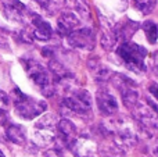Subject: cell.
Listing matches in <instances>:
<instances>
[{
  "label": "cell",
  "instance_id": "cell-1",
  "mask_svg": "<svg viewBox=\"0 0 158 157\" xmlns=\"http://www.w3.org/2000/svg\"><path fill=\"white\" fill-rule=\"evenodd\" d=\"M133 117L136 120L139 128L148 136L157 135L158 134V107L153 100H147V102H139L136 103L133 108Z\"/></svg>",
  "mask_w": 158,
  "mask_h": 157
},
{
  "label": "cell",
  "instance_id": "cell-2",
  "mask_svg": "<svg viewBox=\"0 0 158 157\" xmlns=\"http://www.w3.org/2000/svg\"><path fill=\"white\" fill-rule=\"evenodd\" d=\"M22 63H24L25 71L28 72V77L40 89L42 93L44 96H52L56 92V82L52 72L33 58H27V60L24 58Z\"/></svg>",
  "mask_w": 158,
  "mask_h": 157
},
{
  "label": "cell",
  "instance_id": "cell-3",
  "mask_svg": "<svg viewBox=\"0 0 158 157\" xmlns=\"http://www.w3.org/2000/svg\"><path fill=\"white\" fill-rule=\"evenodd\" d=\"M13 102L14 107H15V113L18 117L24 120H33L43 114L47 108L46 102L43 100H36L32 97L27 96L22 93L19 89H14L13 91Z\"/></svg>",
  "mask_w": 158,
  "mask_h": 157
},
{
  "label": "cell",
  "instance_id": "cell-4",
  "mask_svg": "<svg viewBox=\"0 0 158 157\" xmlns=\"http://www.w3.org/2000/svg\"><path fill=\"white\" fill-rule=\"evenodd\" d=\"M117 53L121 58H122L123 64L126 66V68L131 70L133 72H143L146 71V56H147V50L143 46L132 42H123L118 46Z\"/></svg>",
  "mask_w": 158,
  "mask_h": 157
},
{
  "label": "cell",
  "instance_id": "cell-5",
  "mask_svg": "<svg viewBox=\"0 0 158 157\" xmlns=\"http://www.w3.org/2000/svg\"><path fill=\"white\" fill-rule=\"evenodd\" d=\"M63 106L68 108L71 113L87 116L92 111V97L89 92L85 89H75V91H71L68 96L64 97Z\"/></svg>",
  "mask_w": 158,
  "mask_h": 157
},
{
  "label": "cell",
  "instance_id": "cell-6",
  "mask_svg": "<svg viewBox=\"0 0 158 157\" xmlns=\"http://www.w3.org/2000/svg\"><path fill=\"white\" fill-rule=\"evenodd\" d=\"M56 117L53 114H46L35 124L33 139L36 145L46 146L56 139Z\"/></svg>",
  "mask_w": 158,
  "mask_h": 157
},
{
  "label": "cell",
  "instance_id": "cell-7",
  "mask_svg": "<svg viewBox=\"0 0 158 157\" xmlns=\"http://www.w3.org/2000/svg\"><path fill=\"white\" fill-rule=\"evenodd\" d=\"M24 35H29V39L46 42L52 38L53 29L47 21H44L39 14L29 13V29L24 32Z\"/></svg>",
  "mask_w": 158,
  "mask_h": 157
},
{
  "label": "cell",
  "instance_id": "cell-8",
  "mask_svg": "<svg viewBox=\"0 0 158 157\" xmlns=\"http://www.w3.org/2000/svg\"><path fill=\"white\" fill-rule=\"evenodd\" d=\"M112 78H114V81H115V85H117L118 91L121 92V96H122V100H123V103H125V106L132 110V108L136 106V103L140 100L139 91L136 89L135 82L128 79V78H125L121 74L112 75Z\"/></svg>",
  "mask_w": 158,
  "mask_h": 157
},
{
  "label": "cell",
  "instance_id": "cell-9",
  "mask_svg": "<svg viewBox=\"0 0 158 157\" xmlns=\"http://www.w3.org/2000/svg\"><path fill=\"white\" fill-rule=\"evenodd\" d=\"M0 6H2L3 15L6 17V19L11 22H19L21 24L29 15L25 4H22L19 0H2Z\"/></svg>",
  "mask_w": 158,
  "mask_h": 157
},
{
  "label": "cell",
  "instance_id": "cell-10",
  "mask_svg": "<svg viewBox=\"0 0 158 157\" xmlns=\"http://www.w3.org/2000/svg\"><path fill=\"white\" fill-rule=\"evenodd\" d=\"M69 46L81 50H92L94 46V32L90 28L75 29L67 36Z\"/></svg>",
  "mask_w": 158,
  "mask_h": 157
},
{
  "label": "cell",
  "instance_id": "cell-11",
  "mask_svg": "<svg viewBox=\"0 0 158 157\" xmlns=\"http://www.w3.org/2000/svg\"><path fill=\"white\" fill-rule=\"evenodd\" d=\"M96 102H97V107L103 116H112L118 111L117 99L106 88L98 89L97 95H96Z\"/></svg>",
  "mask_w": 158,
  "mask_h": 157
},
{
  "label": "cell",
  "instance_id": "cell-12",
  "mask_svg": "<svg viewBox=\"0 0 158 157\" xmlns=\"http://www.w3.org/2000/svg\"><path fill=\"white\" fill-rule=\"evenodd\" d=\"M81 21L79 17L72 11H64L57 19V31L60 35L68 36L72 31H75L79 27Z\"/></svg>",
  "mask_w": 158,
  "mask_h": 157
},
{
  "label": "cell",
  "instance_id": "cell-13",
  "mask_svg": "<svg viewBox=\"0 0 158 157\" xmlns=\"http://www.w3.org/2000/svg\"><path fill=\"white\" fill-rule=\"evenodd\" d=\"M57 132H58V136H60L61 142H63V145L67 147H71V145L74 143V141L77 139V134H78L75 124L67 118H63L58 121Z\"/></svg>",
  "mask_w": 158,
  "mask_h": 157
},
{
  "label": "cell",
  "instance_id": "cell-14",
  "mask_svg": "<svg viewBox=\"0 0 158 157\" xmlns=\"http://www.w3.org/2000/svg\"><path fill=\"white\" fill-rule=\"evenodd\" d=\"M98 152L103 157H123L125 156V149L117 143L112 138H107L106 142L100 145Z\"/></svg>",
  "mask_w": 158,
  "mask_h": 157
},
{
  "label": "cell",
  "instance_id": "cell-15",
  "mask_svg": "<svg viewBox=\"0 0 158 157\" xmlns=\"http://www.w3.org/2000/svg\"><path fill=\"white\" fill-rule=\"evenodd\" d=\"M89 68H90V71L93 72V75H94V79L97 81V82H101V83L108 82V81L112 78V75H114L106 66H103L98 60H94L93 61V64L89 61Z\"/></svg>",
  "mask_w": 158,
  "mask_h": 157
},
{
  "label": "cell",
  "instance_id": "cell-16",
  "mask_svg": "<svg viewBox=\"0 0 158 157\" xmlns=\"http://www.w3.org/2000/svg\"><path fill=\"white\" fill-rule=\"evenodd\" d=\"M69 149L74 152V155L77 157H90V153L93 150V142L87 138H77Z\"/></svg>",
  "mask_w": 158,
  "mask_h": 157
},
{
  "label": "cell",
  "instance_id": "cell-17",
  "mask_svg": "<svg viewBox=\"0 0 158 157\" xmlns=\"http://www.w3.org/2000/svg\"><path fill=\"white\" fill-rule=\"evenodd\" d=\"M6 135L10 139L11 142L17 145H22L25 141H27V134H25V129L18 124H10L6 125Z\"/></svg>",
  "mask_w": 158,
  "mask_h": 157
},
{
  "label": "cell",
  "instance_id": "cell-18",
  "mask_svg": "<svg viewBox=\"0 0 158 157\" xmlns=\"http://www.w3.org/2000/svg\"><path fill=\"white\" fill-rule=\"evenodd\" d=\"M44 13L47 14H54L56 11H58L63 6V0H33Z\"/></svg>",
  "mask_w": 158,
  "mask_h": 157
},
{
  "label": "cell",
  "instance_id": "cell-19",
  "mask_svg": "<svg viewBox=\"0 0 158 157\" xmlns=\"http://www.w3.org/2000/svg\"><path fill=\"white\" fill-rule=\"evenodd\" d=\"M143 29H144L148 42H150V43H156L157 38H158V27H157V24H154L153 21H146L144 25H143Z\"/></svg>",
  "mask_w": 158,
  "mask_h": 157
},
{
  "label": "cell",
  "instance_id": "cell-20",
  "mask_svg": "<svg viewBox=\"0 0 158 157\" xmlns=\"http://www.w3.org/2000/svg\"><path fill=\"white\" fill-rule=\"evenodd\" d=\"M133 3L143 14H150L157 6V0H133Z\"/></svg>",
  "mask_w": 158,
  "mask_h": 157
},
{
  "label": "cell",
  "instance_id": "cell-21",
  "mask_svg": "<svg viewBox=\"0 0 158 157\" xmlns=\"http://www.w3.org/2000/svg\"><path fill=\"white\" fill-rule=\"evenodd\" d=\"M72 4H74L75 10L81 14L85 18H89L90 13H89V4H87V0H71Z\"/></svg>",
  "mask_w": 158,
  "mask_h": 157
},
{
  "label": "cell",
  "instance_id": "cell-22",
  "mask_svg": "<svg viewBox=\"0 0 158 157\" xmlns=\"http://www.w3.org/2000/svg\"><path fill=\"white\" fill-rule=\"evenodd\" d=\"M8 102H10L8 96H7V95H6L3 91H0V116H2V114L4 113L6 110H7Z\"/></svg>",
  "mask_w": 158,
  "mask_h": 157
},
{
  "label": "cell",
  "instance_id": "cell-23",
  "mask_svg": "<svg viewBox=\"0 0 158 157\" xmlns=\"http://www.w3.org/2000/svg\"><path fill=\"white\" fill-rule=\"evenodd\" d=\"M148 92H150V95H151V97H154L156 99V104L158 106V85L156 82H151L150 83V86H148Z\"/></svg>",
  "mask_w": 158,
  "mask_h": 157
},
{
  "label": "cell",
  "instance_id": "cell-24",
  "mask_svg": "<svg viewBox=\"0 0 158 157\" xmlns=\"http://www.w3.org/2000/svg\"><path fill=\"white\" fill-rule=\"evenodd\" d=\"M44 157H64L60 149H50L44 153Z\"/></svg>",
  "mask_w": 158,
  "mask_h": 157
},
{
  "label": "cell",
  "instance_id": "cell-25",
  "mask_svg": "<svg viewBox=\"0 0 158 157\" xmlns=\"http://www.w3.org/2000/svg\"><path fill=\"white\" fill-rule=\"evenodd\" d=\"M150 139H151V142H153V145H151V150H153L154 155L158 156V134L154 135V136H151Z\"/></svg>",
  "mask_w": 158,
  "mask_h": 157
},
{
  "label": "cell",
  "instance_id": "cell-26",
  "mask_svg": "<svg viewBox=\"0 0 158 157\" xmlns=\"http://www.w3.org/2000/svg\"><path fill=\"white\" fill-rule=\"evenodd\" d=\"M0 157H6V156H4V153H3L2 150H0Z\"/></svg>",
  "mask_w": 158,
  "mask_h": 157
}]
</instances>
